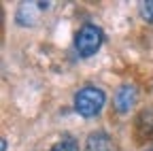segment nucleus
Instances as JSON below:
<instances>
[{"mask_svg":"<svg viewBox=\"0 0 153 151\" xmlns=\"http://www.w3.org/2000/svg\"><path fill=\"white\" fill-rule=\"evenodd\" d=\"M104 45V30L96 24H83L74 34V49L81 58H91Z\"/></svg>","mask_w":153,"mask_h":151,"instance_id":"2","label":"nucleus"},{"mask_svg":"<svg viewBox=\"0 0 153 151\" xmlns=\"http://www.w3.org/2000/svg\"><path fill=\"white\" fill-rule=\"evenodd\" d=\"M136 100H138V89L132 83H126V85H121L117 91H115L113 106H115V111H117L119 115H126V113H130V109L136 104Z\"/></svg>","mask_w":153,"mask_h":151,"instance_id":"3","label":"nucleus"},{"mask_svg":"<svg viewBox=\"0 0 153 151\" xmlns=\"http://www.w3.org/2000/svg\"><path fill=\"white\" fill-rule=\"evenodd\" d=\"M115 149V143H113V136L104 130H96L87 136L85 141V151H113Z\"/></svg>","mask_w":153,"mask_h":151,"instance_id":"6","label":"nucleus"},{"mask_svg":"<svg viewBox=\"0 0 153 151\" xmlns=\"http://www.w3.org/2000/svg\"><path fill=\"white\" fill-rule=\"evenodd\" d=\"M49 4L43 2V0H36V2H22L15 13V22L19 26H34L38 15H41V11H45Z\"/></svg>","mask_w":153,"mask_h":151,"instance_id":"4","label":"nucleus"},{"mask_svg":"<svg viewBox=\"0 0 153 151\" xmlns=\"http://www.w3.org/2000/svg\"><path fill=\"white\" fill-rule=\"evenodd\" d=\"M0 151H7V138L0 141Z\"/></svg>","mask_w":153,"mask_h":151,"instance_id":"9","label":"nucleus"},{"mask_svg":"<svg viewBox=\"0 0 153 151\" xmlns=\"http://www.w3.org/2000/svg\"><path fill=\"white\" fill-rule=\"evenodd\" d=\"M134 132L138 141H153V104L145 106L134 117Z\"/></svg>","mask_w":153,"mask_h":151,"instance_id":"5","label":"nucleus"},{"mask_svg":"<svg viewBox=\"0 0 153 151\" xmlns=\"http://www.w3.org/2000/svg\"><path fill=\"white\" fill-rule=\"evenodd\" d=\"M145 151H153V145H151V147H147V149H145Z\"/></svg>","mask_w":153,"mask_h":151,"instance_id":"10","label":"nucleus"},{"mask_svg":"<svg viewBox=\"0 0 153 151\" xmlns=\"http://www.w3.org/2000/svg\"><path fill=\"white\" fill-rule=\"evenodd\" d=\"M104 104H106V94H104V89L96 87V85H85L74 94V111L85 119L100 115Z\"/></svg>","mask_w":153,"mask_h":151,"instance_id":"1","label":"nucleus"},{"mask_svg":"<svg viewBox=\"0 0 153 151\" xmlns=\"http://www.w3.org/2000/svg\"><path fill=\"white\" fill-rule=\"evenodd\" d=\"M138 11H140V17L147 24H153V0H143L138 4Z\"/></svg>","mask_w":153,"mask_h":151,"instance_id":"8","label":"nucleus"},{"mask_svg":"<svg viewBox=\"0 0 153 151\" xmlns=\"http://www.w3.org/2000/svg\"><path fill=\"white\" fill-rule=\"evenodd\" d=\"M49 151H81V149H79V143H76L70 134H64Z\"/></svg>","mask_w":153,"mask_h":151,"instance_id":"7","label":"nucleus"}]
</instances>
